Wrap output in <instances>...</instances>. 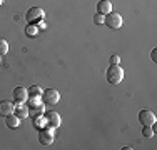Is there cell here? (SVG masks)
I'll return each mask as SVG.
<instances>
[{"mask_svg":"<svg viewBox=\"0 0 157 150\" xmlns=\"http://www.w3.org/2000/svg\"><path fill=\"white\" fill-rule=\"evenodd\" d=\"M105 78L107 82L112 85H119L124 80V69L121 67V63H112L105 72Z\"/></svg>","mask_w":157,"mask_h":150,"instance_id":"6da1fadb","label":"cell"},{"mask_svg":"<svg viewBox=\"0 0 157 150\" xmlns=\"http://www.w3.org/2000/svg\"><path fill=\"white\" fill-rule=\"evenodd\" d=\"M54 138H55V129H54V127L45 125L44 129H40V132H39V142L42 145L54 144Z\"/></svg>","mask_w":157,"mask_h":150,"instance_id":"7a4b0ae2","label":"cell"},{"mask_svg":"<svg viewBox=\"0 0 157 150\" xmlns=\"http://www.w3.org/2000/svg\"><path fill=\"white\" fill-rule=\"evenodd\" d=\"M124 20H122V15L121 13H115V12H110L107 15H104V25H107L109 28H121Z\"/></svg>","mask_w":157,"mask_h":150,"instance_id":"3957f363","label":"cell"},{"mask_svg":"<svg viewBox=\"0 0 157 150\" xmlns=\"http://www.w3.org/2000/svg\"><path fill=\"white\" fill-rule=\"evenodd\" d=\"M59 100H60V93H59L55 88L44 90V93H42V102H44V105H47V107H54Z\"/></svg>","mask_w":157,"mask_h":150,"instance_id":"277c9868","label":"cell"},{"mask_svg":"<svg viewBox=\"0 0 157 150\" xmlns=\"http://www.w3.org/2000/svg\"><path fill=\"white\" fill-rule=\"evenodd\" d=\"M44 17H45V12H44V9H40V7H30V9L27 10V13H25V20H27L29 24L44 20Z\"/></svg>","mask_w":157,"mask_h":150,"instance_id":"5b68a950","label":"cell"},{"mask_svg":"<svg viewBox=\"0 0 157 150\" xmlns=\"http://www.w3.org/2000/svg\"><path fill=\"white\" fill-rule=\"evenodd\" d=\"M155 114L152 110H140L139 112V122L142 125H154L155 123Z\"/></svg>","mask_w":157,"mask_h":150,"instance_id":"8992f818","label":"cell"},{"mask_svg":"<svg viewBox=\"0 0 157 150\" xmlns=\"http://www.w3.org/2000/svg\"><path fill=\"white\" fill-rule=\"evenodd\" d=\"M44 117H45V120H47V125H48V127H54V129L60 127L62 120H60V115H59L57 112L48 110V112H45V114H44Z\"/></svg>","mask_w":157,"mask_h":150,"instance_id":"52a82bcc","label":"cell"},{"mask_svg":"<svg viewBox=\"0 0 157 150\" xmlns=\"http://www.w3.org/2000/svg\"><path fill=\"white\" fill-rule=\"evenodd\" d=\"M13 114H15L20 120L29 117V105H27V102H17L15 105H13Z\"/></svg>","mask_w":157,"mask_h":150,"instance_id":"ba28073f","label":"cell"},{"mask_svg":"<svg viewBox=\"0 0 157 150\" xmlns=\"http://www.w3.org/2000/svg\"><path fill=\"white\" fill-rule=\"evenodd\" d=\"M12 95H13V100H15V102H27V99H29L27 88H24V87H15Z\"/></svg>","mask_w":157,"mask_h":150,"instance_id":"9c48e42d","label":"cell"},{"mask_svg":"<svg viewBox=\"0 0 157 150\" xmlns=\"http://www.w3.org/2000/svg\"><path fill=\"white\" fill-rule=\"evenodd\" d=\"M110 12H112V3L109 0H99V3H97V13L107 15Z\"/></svg>","mask_w":157,"mask_h":150,"instance_id":"30bf717a","label":"cell"},{"mask_svg":"<svg viewBox=\"0 0 157 150\" xmlns=\"http://www.w3.org/2000/svg\"><path fill=\"white\" fill-rule=\"evenodd\" d=\"M9 114H13V103L9 100H0V115L7 117Z\"/></svg>","mask_w":157,"mask_h":150,"instance_id":"8fae6325","label":"cell"},{"mask_svg":"<svg viewBox=\"0 0 157 150\" xmlns=\"http://www.w3.org/2000/svg\"><path fill=\"white\" fill-rule=\"evenodd\" d=\"M45 114V105L39 103V105H33V107H29V117H37V115H44Z\"/></svg>","mask_w":157,"mask_h":150,"instance_id":"7c38bea8","label":"cell"},{"mask_svg":"<svg viewBox=\"0 0 157 150\" xmlns=\"http://www.w3.org/2000/svg\"><path fill=\"white\" fill-rule=\"evenodd\" d=\"M5 125L9 127V129H17V127L20 125V118H18L15 114H9L5 117Z\"/></svg>","mask_w":157,"mask_h":150,"instance_id":"4fadbf2b","label":"cell"},{"mask_svg":"<svg viewBox=\"0 0 157 150\" xmlns=\"http://www.w3.org/2000/svg\"><path fill=\"white\" fill-rule=\"evenodd\" d=\"M27 93H29V97H42L44 88L40 85H32V87L27 88Z\"/></svg>","mask_w":157,"mask_h":150,"instance_id":"5bb4252c","label":"cell"},{"mask_svg":"<svg viewBox=\"0 0 157 150\" xmlns=\"http://www.w3.org/2000/svg\"><path fill=\"white\" fill-rule=\"evenodd\" d=\"M33 125L37 127V129H44V127L47 125V120H45V117L44 115H37V117H33Z\"/></svg>","mask_w":157,"mask_h":150,"instance_id":"9a60e30c","label":"cell"},{"mask_svg":"<svg viewBox=\"0 0 157 150\" xmlns=\"http://www.w3.org/2000/svg\"><path fill=\"white\" fill-rule=\"evenodd\" d=\"M154 133H155L154 125H142V135H144V137L151 138V137H154Z\"/></svg>","mask_w":157,"mask_h":150,"instance_id":"2e32d148","label":"cell"},{"mask_svg":"<svg viewBox=\"0 0 157 150\" xmlns=\"http://www.w3.org/2000/svg\"><path fill=\"white\" fill-rule=\"evenodd\" d=\"M37 32H39V28H37L35 24H29L27 27H25V33H27L29 37H35Z\"/></svg>","mask_w":157,"mask_h":150,"instance_id":"e0dca14e","label":"cell"},{"mask_svg":"<svg viewBox=\"0 0 157 150\" xmlns=\"http://www.w3.org/2000/svg\"><path fill=\"white\" fill-rule=\"evenodd\" d=\"M9 52V43L5 39H0V55H5Z\"/></svg>","mask_w":157,"mask_h":150,"instance_id":"ac0fdd59","label":"cell"},{"mask_svg":"<svg viewBox=\"0 0 157 150\" xmlns=\"http://www.w3.org/2000/svg\"><path fill=\"white\" fill-rule=\"evenodd\" d=\"M94 24H97V25H102V24H104V15L97 13L95 17H94Z\"/></svg>","mask_w":157,"mask_h":150,"instance_id":"d6986e66","label":"cell"},{"mask_svg":"<svg viewBox=\"0 0 157 150\" xmlns=\"http://www.w3.org/2000/svg\"><path fill=\"white\" fill-rule=\"evenodd\" d=\"M35 25H37V28L39 30H45L47 28V24L44 20H39V22H35Z\"/></svg>","mask_w":157,"mask_h":150,"instance_id":"ffe728a7","label":"cell"},{"mask_svg":"<svg viewBox=\"0 0 157 150\" xmlns=\"http://www.w3.org/2000/svg\"><path fill=\"white\" fill-rule=\"evenodd\" d=\"M110 63H121V57H119L117 54L110 55Z\"/></svg>","mask_w":157,"mask_h":150,"instance_id":"44dd1931","label":"cell"},{"mask_svg":"<svg viewBox=\"0 0 157 150\" xmlns=\"http://www.w3.org/2000/svg\"><path fill=\"white\" fill-rule=\"evenodd\" d=\"M151 58L154 60V62H157V48H154V50H152V54H151Z\"/></svg>","mask_w":157,"mask_h":150,"instance_id":"7402d4cb","label":"cell"},{"mask_svg":"<svg viewBox=\"0 0 157 150\" xmlns=\"http://www.w3.org/2000/svg\"><path fill=\"white\" fill-rule=\"evenodd\" d=\"M2 3H3V0H0V5H2Z\"/></svg>","mask_w":157,"mask_h":150,"instance_id":"603a6c76","label":"cell"},{"mask_svg":"<svg viewBox=\"0 0 157 150\" xmlns=\"http://www.w3.org/2000/svg\"><path fill=\"white\" fill-rule=\"evenodd\" d=\"M0 57H2V55H0Z\"/></svg>","mask_w":157,"mask_h":150,"instance_id":"cb8c5ba5","label":"cell"}]
</instances>
